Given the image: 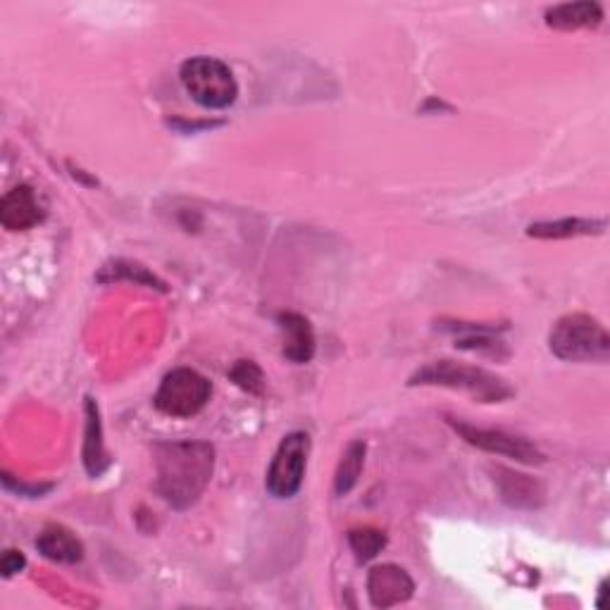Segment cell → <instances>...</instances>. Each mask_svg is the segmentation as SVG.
<instances>
[{
	"label": "cell",
	"mask_w": 610,
	"mask_h": 610,
	"mask_svg": "<svg viewBox=\"0 0 610 610\" xmlns=\"http://www.w3.org/2000/svg\"><path fill=\"white\" fill-rule=\"evenodd\" d=\"M229 380L253 396H260L265 391V374L253 360H239L237 366L229 370Z\"/></svg>",
	"instance_id": "19"
},
{
	"label": "cell",
	"mask_w": 610,
	"mask_h": 610,
	"mask_svg": "<svg viewBox=\"0 0 610 610\" xmlns=\"http://www.w3.org/2000/svg\"><path fill=\"white\" fill-rule=\"evenodd\" d=\"M36 548L43 558L63 565H75L84 558V544L79 542V536L65 525L43 527L36 540Z\"/></svg>",
	"instance_id": "13"
},
{
	"label": "cell",
	"mask_w": 610,
	"mask_h": 610,
	"mask_svg": "<svg viewBox=\"0 0 610 610\" xmlns=\"http://www.w3.org/2000/svg\"><path fill=\"white\" fill-rule=\"evenodd\" d=\"M215 470V448L208 442H172L155 448V491L177 511L192 508Z\"/></svg>",
	"instance_id": "1"
},
{
	"label": "cell",
	"mask_w": 610,
	"mask_h": 610,
	"mask_svg": "<svg viewBox=\"0 0 610 610\" xmlns=\"http://www.w3.org/2000/svg\"><path fill=\"white\" fill-rule=\"evenodd\" d=\"M603 20V8L593 0L579 3H563L546 10V24L558 32H577V29H593Z\"/></svg>",
	"instance_id": "14"
},
{
	"label": "cell",
	"mask_w": 610,
	"mask_h": 610,
	"mask_svg": "<svg viewBox=\"0 0 610 610\" xmlns=\"http://www.w3.org/2000/svg\"><path fill=\"white\" fill-rule=\"evenodd\" d=\"M46 210H43L36 192L29 184L14 186L0 203V225L8 231H26L36 227Z\"/></svg>",
	"instance_id": "10"
},
{
	"label": "cell",
	"mask_w": 610,
	"mask_h": 610,
	"mask_svg": "<svg viewBox=\"0 0 610 610\" xmlns=\"http://www.w3.org/2000/svg\"><path fill=\"white\" fill-rule=\"evenodd\" d=\"M411 386H444L470 394L479 403H503L515 394V389L503 377L493 374L484 368L462 366L456 360H434L429 366L420 368L411 377Z\"/></svg>",
	"instance_id": "2"
},
{
	"label": "cell",
	"mask_w": 610,
	"mask_h": 610,
	"mask_svg": "<svg viewBox=\"0 0 610 610\" xmlns=\"http://www.w3.org/2000/svg\"><path fill=\"white\" fill-rule=\"evenodd\" d=\"M366 451L368 448L362 442H351L346 446V451L339 460L337 477H334V491H337V497H348L358 484L362 465H366Z\"/></svg>",
	"instance_id": "16"
},
{
	"label": "cell",
	"mask_w": 610,
	"mask_h": 610,
	"mask_svg": "<svg viewBox=\"0 0 610 610\" xmlns=\"http://www.w3.org/2000/svg\"><path fill=\"white\" fill-rule=\"evenodd\" d=\"M348 544L360 563H368L380 556V551L386 546V534L374 527H360L348 532Z\"/></svg>",
	"instance_id": "18"
},
{
	"label": "cell",
	"mask_w": 610,
	"mask_h": 610,
	"mask_svg": "<svg viewBox=\"0 0 610 610\" xmlns=\"http://www.w3.org/2000/svg\"><path fill=\"white\" fill-rule=\"evenodd\" d=\"M448 425H451L470 446L482 448V451H487V454L513 458L515 462H525V465L544 462V454L540 451V448L530 444L527 439L513 437V434H508L503 429H479L472 425L458 423V420H454V417H448Z\"/></svg>",
	"instance_id": "7"
},
{
	"label": "cell",
	"mask_w": 610,
	"mask_h": 610,
	"mask_svg": "<svg viewBox=\"0 0 610 610\" xmlns=\"http://www.w3.org/2000/svg\"><path fill=\"white\" fill-rule=\"evenodd\" d=\"M606 220H589V217H563L554 222H534L527 227L532 239H575V237H599L606 231Z\"/></svg>",
	"instance_id": "15"
},
{
	"label": "cell",
	"mask_w": 610,
	"mask_h": 610,
	"mask_svg": "<svg viewBox=\"0 0 610 610\" xmlns=\"http://www.w3.org/2000/svg\"><path fill=\"white\" fill-rule=\"evenodd\" d=\"M415 582L399 565H377L368 575V597L374 608H394L411 601Z\"/></svg>",
	"instance_id": "8"
},
{
	"label": "cell",
	"mask_w": 610,
	"mask_h": 610,
	"mask_svg": "<svg viewBox=\"0 0 610 610\" xmlns=\"http://www.w3.org/2000/svg\"><path fill=\"white\" fill-rule=\"evenodd\" d=\"M3 484L6 489L10 491H18L20 497H29V499H36V497H43V493H48L53 489V484H34V487H29L24 482H14L12 475H3Z\"/></svg>",
	"instance_id": "20"
},
{
	"label": "cell",
	"mask_w": 610,
	"mask_h": 610,
	"mask_svg": "<svg viewBox=\"0 0 610 610\" xmlns=\"http://www.w3.org/2000/svg\"><path fill=\"white\" fill-rule=\"evenodd\" d=\"M311 454V437L305 432H292L282 439L277 454H274L265 487L270 497L274 499H292L298 493L303 477H305V465H308Z\"/></svg>",
	"instance_id": "6"
},
{
	"label": "cell",
	"mask_w": 610,
	"mask_h": 610,
	"mask_svg": "<svg viewBox=\"0 0 610 610\" xmlns=\"http://www.w3.org/2000/svg\"><path fill=\"white\" fill-rule=\"evenodd\" d=\"M179 79L186 94L192 96L200 108L225 110L235 104L239 96V84L231 75V69L217 61V57L196 55L179 69Z\"/></svg>",
	"instance_id": "4"
},
{
	"label": "cell",
	"mask_w": 610,
	"mask_h": 610,
	"mask_svg": "<svg viewBox=\"0 0 610 610\" xmlns=\"http://www.w3.org/2000/svg\"><path fill=\"white\" fill-rule=\"evenodd\" d=\"M551 353L565 362H606L610 358V337L606 327L585 313L563 315L551 329Z\"/></svg>",
	"instance_id": "3"
},
{
	"label": "cell",
	"mask_w": 610,
	"mask_h": 610,
	"mask_svg": "<svg viewBox=\"0 0 610 610\" xmlns=\"http://www.w3.org/2000/svg\"><path fill=\"white\" fill-rule=\"evenodd\" d=\"M277 325L284 334V358L296 362V366L311 362L315 356V331L311 319L298 313H280Z\"/></svg>",
	"instance_id": "11"
},
{
	"label": "cell",
	"mask_w": 610,
	"mask_h": 610,
	"mask_svg": "<svg viewBox=\"0 0 610 610\" xmlns=\"http://www.w3.org/2000/svg\"><path fill=\"white\" fill-rule=\"evenodd\" d=\"M84 468L89 477H100L110 468V456L104 442V423H100L98 403L89 396L86 399V429H84Z\"/></svg>",
	"instance_id": "12"
},
{
	"label": "cell",
	"mask_w": 610,
	"mask_h": 610,
	"mask_svg": "<svg viewBox=\"0 0 610 610\" xmlns=\"http://www.w3.org/2000/svg\"><path fill=\"white\" fill-rule=\"evenodd\" d=\"M489 472L505 505L515 508V511H536V508L544 505L546 491L534 477L501 468V465L499 468H491Z\"/></svg>",
	"instance_id": "9"
},
{
	"label": "cell",
	"mask_w": 610,
	"mask_h": 610,
	"mask_svg": "<svg viewBox=\"0 0 610 610\" xmlns=\"http://www.w3.org/2000/svg\"><path fill=\"white\" fill-rule=\"evenodd\" d=\"M115 280H132L137 284L157 288V292H167L163 280H157L153 272H149L139 263H129V260H115V263H110L108 268H104V272L98 274V282H104V284L115 282Z\"/></svg>",
	"instance_id": "17"
},
{
	"label": "cell",
	"mask_w": 610,
	"mask_h": 610,
	"mask_svg": "<svg viewBox=\"0 0 610 610\" xmlns=\"http://www.w3.org/2000/svg\"><path fill=\"white\" fill-rule=\"evenodd\" d=\"M24 565H26V558L22 551L8 548L3 554V560H0V570H3V577H14L24 570Z\"/></svg>",
	"instance_id": "21"
},
{
	"label": "cell",
	"mask_w": 610,
	"mask_h": 610,
	"mask_svg": "<svg viewBox=\"0 0 610 610\" xmlns=\"http://www.w3.org/2000/svg\"><path fill=\"white\" fill-rule=\"evenodd\" d=\"M213 394L210 382L192 368H177L165 374L153 399L155 409L170 417H194L206 409Z\"/></svg>",
	"instance_id": "5"
}]
</instances>
